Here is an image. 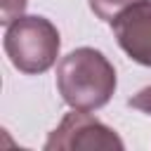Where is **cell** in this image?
Segmentation results:
<instances>
[{
    "label": "cell",
    "mask_w": 151,
    "mask_h": 151,
    "mask_svg": "<svg viewBox=\"0 0 151 151\" xmlns=\"http://www.w3.org/2000/svg\"><path fill=\"white\" fill-rule=\"evenodd\" d=\"M111 26L120 50L132 61L151 66V0L127 7L111 21Z\"/></svg>",
    "instance_id": "4"
},
{
    "label": "cell",
    "mask_w": 151,
    "mask_h": 151,
    "mask_svg": "<svg viewBox=\"0 0 151 151\" xmlns=\"http://www.w3.org/2000/svg\"><path fill=\"white\" fill-rule=\"evenodd\" d=\"M116 68L94 47L68 52L57 66V90L61 99L78 111H97L116 92Z\"/></svg>",
    "instance_id": "1"
},
{
    "label": "cell",
    "mask_w": 151,
    "mask_h": 151,
    "mask_svg": "<svg viewBox=\"0 0 151 151\" xmlns=\"http://www.w3.org/2000/svg\"><path fill=\"white\" fill-rule=\"evenodd\" d=\"M5 54L9 57L12 66L26 76L45 73L59 57V31L45 17H19L9 21L5 31Z\"/></svg>",
    "instance_id": "2"
},
{
    "label": "cell",
    "mask_w": 151,
    "mask_h": 151,
    "mask_svg": "<svg viewBox=\"0 0 151 151\" xmlns=\"http://www.w3.org/2000/svg\"><path fill=\"white\" fill-rule=\"evenodd\" d=\"M142 0H90V9L101 19V21H113L120 12H125L127 7L137 5Z\"/></svg>",
    "instance_id": "5"
},
{
    "label": "cell",
    "mask_w": 151,
    "mask_h": 151,
    "mask_svg": "<svg viewBox=\"0 0 151 151\" xmlns=\"http://www.w3.org/2000/svg\"><path fill=\"white\" fill-rule=\"evenodd\" d=\"M26 2L28 0H2V21L9 24V21L19 19L26 9Z\"/></svg>",
    "instance_id": "6"
},
{
    "label": "cell",
    "mask_w": 151,
    "mask_h": 151,
    "mask_svg": "<svg viewBox=\"0 0 151 151\" xmlns=\"http://www.w3.org/2000/svg\"><path fill=\"white\" fill-rule=\"evenodd\" d=\"M127 104H130L132 109H137V111L151 116V85L144 87V90H139L137 94H132V97L127 99Z\"/></svg>",
    "instance_id": "7"
},
{
    "label": "cell",
    "mask_w": 151,
    "mask_h": 151,
    "mask_svg": "<svg viewBox=\"0 0 151 151\" xmlns=\"http://www.w3.org/2000/svg\"><path fill=\"white\" fill-rule=\"evenodd\" d=\"M47 151H78V149H116L123 151V139L101 120L87 116V111L73 109L61 118L54 132H50L45 142Z\"/></svg>",
    "instance_id": "3"
}]
</instances>
